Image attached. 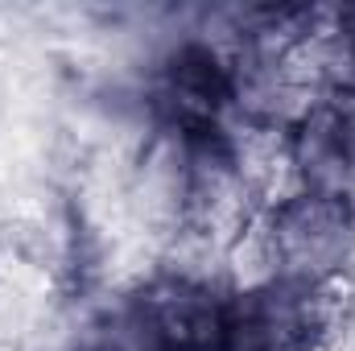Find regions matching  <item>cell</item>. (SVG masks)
I'll return each mask as SVG.
<instances>
[{"mask_svg":"<svg viewBox=\"0 0 355 351\" xmlns=\"http://www.w3.org/2000/svg\"><path fill=\"white\" fill-rule=\"evenodd\" d=\"M281 277V252L268 228V215H257L227 248H223V289L236 302L261 298L268 289H277Z\"/></svg>","mask_w":355,"mask_h":351,"instance_id":"cell-4","label":"cell"},{"mask_svg":"<svg viewBox=\"0 0 355 351\" xmlns=\"http://www.w3.org/2000/svg\"><path fill=\"white\" fill-rule=\"evenodd\" d=\"M236 174L244 178L252 203L261 211H277L289 198H297L306 190L302 170H297V149H293V132L268 120H244L232 116L227 128L219 132Z\"/></svg>","mask_w":355,"mask_h":351,"instance_id":"cell-3","label":"cell"},{"mask_svg":"<svg viewBox=\"0 0 355 351\" xmlns=\"http://www.w3.org/2000/svg\"><path fill=\"white\" fill-rule=\"evenodd\" d=\"M268 228L281 252V277L310 285L355 268V198L302 190L285 207L268 211Z\"/></svg>","mask_w":355,"mask_h":351,"instance_id":"cell-1","label":"cell"},{"mask_svg":"<svg viewBox=\"0 0 355 351\" xmlns=\"http://www.w3.org/2000/svg\"><path fill=\"white\" fill-rule=\"evenodd\" d=\"M257 215H265L244 178L236 174L219 137H190L186 141V182H182V228L194 240L227 248Z\"/></svg>","mask_w":355,"mask_h":351,"instance_id":"cell-2","label":"cell"},{"mask_svg":"<svg viewBox=\"0 0 355 351\" xmlns=\"http://www.w3.org/2000/svg\"><path fill=\"white\" fill-rule=\"evenodd\" d=\"M0 351H33L25 339H0Z\"/></svg>","mask_w":355,"mask_h":351,"instance_id":"cell-6","label":"cell"},{"mask_svg":"<svg viewBox=\"0 0 355 351\" xmlns=\"http://www.w3.org/2000/svg\"><path fill=\"white\" fill-rule=\"evenodd\" d=\"M327 120L335 128V141L343 149V162H347L355 182V91H339V95L327 99Z\"/></svg>","mask_w":355,"mask_h":351,"instance_id":"cell-5","label":"cell"}]
</instances>
